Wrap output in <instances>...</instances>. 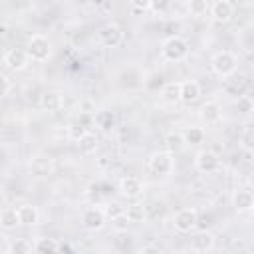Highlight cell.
Returning a JSON list of instances; mask_svg holds the SVG:
<instances>
[{
  "label": "cell",
  "mask_w": 254,
  "mask_h": 254,
  "mask_svg": "<svg viewBox=\"0 0 254 254\" xmlns=\"http://www.w3.org/2000/svg\"><path fill=\"white\" fill-rule=\"evenodd\" d=\"M189 56V42L183 38V36H169L163 40L161 44V58L165 62H183L185 58Z\"/></svg>",
  "instance_id": "6da1fadb"
},
{
  "label": "cell",
  "mask_w": 254,
  "mask_h": 254,
  "mask_svg": "<svg viewBox=\"0 0 254 254\" xmlns=\"http://www.w3.org/2000/svg\"><path fill=\"white\" fill-rule=\"evenodd\" d=\"M145 169L153 177H169L173 173V169H175L173 153H169V151H155V153H151L147 163H145Z\"/></svg>",
  "instance_id": "7a4b0ae2"
},
{
  "label": "cell",
  "mask_w": 254,
  "mask_h": 254,
  "mask_svg": "<svg viewBox=\"0 0 254 254\" xmlns=\"http://www.w3.org/2000/svg\"><path fill=\"white\" fill-rule=\"evenodd\" d=\"M236 67H238V58L230 50H220L210 58V69L218 77H228L236 73Z\"/></svg>",
  "instance_id": "3957f363"
},
{
  "label": "cell",
  "mask_w": 254,
  "mask_h": 254,
  "mask_svg": "<svg viewBox=\"0 0 254 254\" xmlns=\"http://www.w3.org/2000/svg\"><path fill=\"white\" fill-rule=\"evenodd\" d=\"M28 171H30L32 179H36V181H48L56 173V163H54V159L50 155H42L40 153V155H34L30 159Z\"/></svg>",
  "instance_id": "277c9868"
},
{
  "label": "cell",
  "mask_w": 254,
  "mask_h": 254,
  "mask_svg": "<svg viewBox=\"0 0 254 254\" xmlns=\"http://www.w3.org/2000/svg\"><path fill=\"white\" fill-rule=\"evenodd\" d=\"M26 52H28V58L32 62H46L52 56V42L44 34H34L28 40Z\"/></svg>",
  "instance_id": "5b68a950"
},
{
  "label": "cell",
  "mask_w": 254,
  "mask_h": 254,
  "mask_svg": "<svg viewBox=\"0 0 254 254\" xmlns=\"http://www.w3.org/2000/svg\"><path fill=\"white\" fill-rule=\"evenodd\" d=\"M196 224H198V212L192 206H185V208L177 210L175 216H173V228L181 234H187V232L194 230Z\"/></svg>",
  "instance_id": "8992f818"
},
{
  "label": "cell",
  "mask_w": 254,
  "mask_h": 254,
  "mask_svg": "<svg viewBox=\"0 0 254 254\" xmlns=\"http://www.w3.org/2000/svg\"><path fill=\"white\" fill-rule=\"evenodd\" d=\"M123 38H125L123 28L119 24H115V22L103 24L99 28V32H97V40H99V44L103 48H117V46H121Z\"/></svg>",
  "instance_id": "52a82bcc"
},
{
  "label": "cell",
  "mask_w": 254,
  "mask_h": 254,
  "mask_svg": "<svg viewBox=\"0 0 254 254\" xmlns=\"http://www.w3.org/2000/svg\"><path fill=\"white\" fill-rule=\"evenodd\" d=\"M105 222H107V216L99 206H87L81 212V226L87 232H99L105 226Z\"/></svg>",
  "instance_id": "ba28073f"
},
{
  "label": "cell",
  "mask_w": 254,
  "mask_h": 254,
  "mask_svg": "<svg viewBox=\"0 0 254 254\" xmlns=\"http://www.w3.org/2000/svg\"><path fill=\"white\" fill-rule=\"evenodd\" d=\"M194 169L198 173H204V175L216 173L220 169V157L210 149H202L194 155Z\"/></svg>",
  "instance_id": "9c48e42d"
},
{
  "label": "cell",
  "mask_w": 254,
  "mask_h": 254,
  "mask_svg": "<svg viewBox=\"0 0 254 254\" xmlns=\"http://www.w3.org/2000/svg\"><path fill=\"white\" fill-rule=\"evenodd\" d=\"M236 6L230 0H216L212 4H208V14L216 24H226L234 18Z\"/></svg>",
  "instance_id": "30bf717a"
},
{
  "label": "cell",
  "mask_w": 254,
  "mask_h": 254,
  "mask_svg": "<svg viewBox=\"0 0 254 254\" xmlns=\"http://www.w3.org/2000/svg\"><path fill=\"white\" fill-rule=\"evenodd\" d=\"M4 64L6 67H10L12 71H22L30 65V58H28V52L26 48H10L6 54H4Z\"/></svg>",
  "instance_id": "8fae6325"
},
{
  "label": "cell",
  "mask_w": 254,
  "mask_h": 254,
  "mask_svg": "<svg viewBox=\"0 0 254 254\" xmlns=\"http://www.w3.org/2000/svg\"><path fill=\"white\" fill-rule=\"evenodd\" d=\"M198 117L206 125H218L222 121V107H220V103L214 101V99L204 101L200 105V109H198Z\"/></svg>",
  "instance_id": "7c38bea8"
},
{
  "label": "cell",
  "mask_w": 254,
  "mask_h": 254,
  "mask_svg": "<svg viewBox=\"0 0 254 254\" xmlns=\"http://www.w3.org/2000/svg\"><path fill=\"white\" fill-rule=\"evenodd\" d=\"M214 248V234L208 230H198L190 238V250L194 254H208Z\"/></svg>",
  "instance_id": "4fadbf2b"
},
{
  "label": "cell",
  "mask_w": 254,
  "mask_h": 254,
  "mask_svg": "<svg viewBox=\"0 0 254 254\" xmlns=\"http://www.w3.org/2000/svg\"><path fill=\"white\" fill-rule=\"evenodd\" d=\"M143 189L145 187H143V181L139 177H123L119 181V192L125 198H131V200L139 198L143 194Z\"/></svg>",
  "instance_id": "5bb4252c"
},
{
  "label": "cell",
  "mask_w": 254,
  "mask_h": 254,
  "mask_svg": "<svg viewBox=\"0 0 254 254\" xmlns=\"http://www.w3.org/2000/svg\"><path fill=\"white\" fill-rule=\"evenodd\" d=\"M232 206L238 214L250 212L254 208V194L250 189H236L232 194Z\"/></svg>",
  "instance_id": "9a60e30c"
},
{
  "label": "cell",
  "mask_w": 254,
  "mask_h": 254,
  "mask_svg": "<svg viewBox=\"0 0 254 254\" xmlns=\"http://www.w3.org/2000/svg\"><path fill=\"white\" fill-rule=\"evenodd\" d=\"M246 89H248V79L242 73H238V75L232 73V75H228L224 79V91L228 95H232L234 99L240 97V95H246Z\"/></svg>",
  "instance_id": "2e32d148"
},
{
  "label": "cell",
  "mask_w": 254,
  "mask_h": 254,
  "mask_svg": "<svg viewBox=\"0 0 254 254\" xmlns=\"http://www.w3.org/2000/svg\"><path fill=\"white\" fill-rule=\"evenodd\" d=\"M200 95H202V87H200L198 81H194V79H185V81H181V101H183V103L190 105V103L198 101Z\"/></svg>",
  "instance_id": "e0dca14e"
},
{
  "label": "cell",
  "mask_w": 254,
  "mask_h": 254,
  "mask_svg": "<svg viewBox=\"0 0 254 254\" xmlns=\"http://www.w3.org/2000/svg\"><path fill=\"white\" fill-rule=\"evenodd\" d=\"M40 107L48 113H56L64 107V95L60 91H44L40 97Z\"/></svg>",
  "instance_id": "ac0fdd59"
},
{
  "label": "cell",
  "mask_w": 254,
  "mask_h": 254,
  "mask_svg": "<svg viewBox=\"0 0 254 254\" xmlns=\"http://www.w3.org/2000/svg\"><path fill=\"white\" fill-rule=\"evenodd\" d=\"M161 99H163V103H169V105L179 103L181 101V81H167L161 87Z\"/></svg>",
  "instance_id": "d6986e66"
},
{
  "label": "cell",
  "mask_w": 254,
  "mask_h": 254,
  "mask_svg": "<svg viewBox=\"0 0 254 254\" xmlns=\"http://www.w3.org/2000/svg\"><path fill=\"white\" fill-rule=\"evenodd\" d=\"M18 214H20V224H26V226H34L40 222V210L38 206L26 202V204H20L18 206Z\"/></svg>",
  "instance_id": "ffe728a7"
},
{
  "label": "cell",
  "mask_w": 254,
  "mask_h": 254,
  "mask_svg": "<svg viewBox=\"0 0 254 254\" xmlns=\"http://www.w3.org/2000/svg\"><path fill=\"white\" fill-rule=\"evenodd\" d=\"M0 226L4 230H14L16 226H20V214L16 206H6L0 210Z\"/></svg>",
  "instance_id": "44dd1931"
},
{
  "label": "cell",
  "mask_w": 254,
  "mask_h": 254,
  "mask_svg": "<svg viewBox=\"0 0 254 254\" xmlns=\"http://www.w3.org/2000/svg\"><path fill=\"white\" fill-rule=\"evenodd\" d=\"M32 246H34L36 254H58V250H60V242L50 236H40Z\"/></svg>",
  "instance_id": "7402d4cb"
},
{
  "label": "cell",
  "mask_w": 254,
  "mask_h": 254,
  "mask_svg": "<svg viewBox=\"0 0 254 254\" xmlns=\"http://www.w3.org/2000/svg\"><path fill=\"white\" fill-rule=\"evenodd\" d=\"M123 214H125V218L129 220V224H139V222H145V218H147V208H145L143 204H139V202H133V204H129L127 208H123Z\"/></svg>",
  "instance_id": "603a6c76"
},
{
  "label": "cell",
  "mask_w": 254,
  "mask_h": 254,
  "mask_svg": "<svg viewBox=\"0 0 254 254\" xmlns=\"http://www.w3.org/2000/svg\"><path fill=\"white\" fill-rule=\"evenodd\" d=\"M181 135H183V141H185L187 145H198V143L204 141V129H202V127H196V125L187 127Z\"/></svg>",
  "instance_id": "cb8c5ba5"
},
{
  "label": "cell",
  "mask_w": 254,
  "mask_h": 254,
  "mask_svg": "<svg viewBox=\"0 0 254 254\" xmlns=\"http://www.w3.org/2000/svg\"><path fill=\"white\" fill-rule=\"evenodd\" d=\"M75 145L79 147V151H81V153L89 155V153H93V151L97 149V137H95V133L87 131V133H85V135H83Z\"/></svg>",
  "instance_id": "d4e9b609"
},
{
  "label": "cell",
  "mask_w": 254,
  "mask_h": 254,
  "mask_svg": "<svg viewBox=\"0 0 254 254\" xmlns=\"http://www.w3.org/2000/svg\"><path fill=\"white\" fill-rule=\"evenodd\" d=\"M93 123H97L103 131H111L115 127V117L111 111H99L93 115Z\"/></svg>",
  "instance_id": "484cf974"
},
{
  "label": "cell",
  "mask_w": 254,
  "mask_h": 254,
  "mask_svg": "<svg viewBox=\"0 0 254 254\" xmlns=\"http://www.w3.org/2000/svg\"><path fill=\"white\" fill-rule=\"evenodd\" d=\"M34 246L30 240L26 238H16L10 242V248H8V254H32Z\"/></svg>",
  "instance_id": "4316f807"
},
{
  "label": "cell",
  "mask_w": 254,
  "mask_h": 254,
  "mask_svg": "<svg viewBox=\"0 0 254 254\" xmlns=\"http://www.w3.org/2000/svg\"><path fill=\"white\" fill-rule=\"evenodd\" d=\"M238 143H240V147H242L246 153H252V149H254V133H252V125H250V123H248V125L244 127V131L240 133Z\"/></svg>",
  "instance_id": "83f0119b"
},
{
  "label": "cell",
  "mask_w": 254,
  "mask_h": 254,
  "mask_svg": "<svg viewBox=\"0 0 254 254\" xmlns=\"http://www.w3.org/2000/svg\"><path fill=\"white\" fill-rule=\"evenodd\" d=\"M165 143H167V147H169V153H173V151H181L183 145H185L183 135H181L179 131H171V133H167Z\"/></svg>",
  "instance_id": "f1b7e54d"
},
{
  "label": "cell",
  "mask_w": 254,
  "mask_h": 254,
  "mask_svg": "<svg viewBox=\"0 0 254 254\" xmlns=\"http://www.w3.org/2000/svg\"><path fill=\"white\" fill-rule=\"evenodd\" d=\"M234 103H236L238 113H242V115H250L254 111V101L250 95H240V97H236Z\"/></svg>",
  "instance_id": "f546056e"
},
{
  "label": "cell",
  "mask_w": 254,
  "mask_h": 254,
  "mask_svg": "<svg viewBox=\"0 0 254 254\" xmlns=\"http://www.w3.org/2000/svg\"><path fill=\"white\" fill-rule=\"evenodd\" d=\"M85 133H87V129H85V127H81L77 121H73V123H69V125H67V137H69L71 141H75V143H77Z\"/></svg>",
  "instance_id": "4dcf8cb0"
},
{
  "label": "cell",
  "mask_w": 254,
  "mask_h": 254,
  "mask_svg": "<svg viewBox=\"0 0 254 254\" xmlns=\"http://www.w3.org/2000/svg\"><path fill=\"white\" fill-rule=\"evenodd\" d=\"M111 228H113L117 234H121V232H127V228H129V220L125 218V214H119V216L111 218Z\"/></svg>",
  "instance_id": "1f68e13d"
},
{
  "label": "cell",
  "mask_w": 254,
  "mask_h": 254,
  "mask_svg": "<svg viewBox=\"0 0 254 254\" xmlns=\"http://www.w3.org/2000/svg\"><path fill=\"white\" fill-rule=\"evenodd\" d=\"M206 10H208V4H206V2H200V0L189 4V12H190V16H202Z\"/></svg>",
  "instance_id": "d6a6232c"
},
{
  "label": "cell",
  "mask_w": 254,
  "mask_h": 254,
  "mask_svg": "<svg viewBox=\"0 0 254 254\" xmlns=\"http://www.w3.org/2000/svg\"><path fill=\"white\" fill-rule=\"evenodd\" d=\"M103 212H105V216L115 218V216L123 214V206H119L117 202H111V204H107V208H103Z\"/></svg>",
  "instance_id": "836d02e7"
},
{
  "label": "cell",
  "mask_w": 254,
  "mask_h": 254,
  "mask_svg": "<svg viewBox=\"0 0 254 254\" xmlns=\"http://www.w3.org/2000/svg\"><path fill=\"white\" fill-rule=\"evenodd\" d=\"M10 87H12V85H10V79H8V77H6L4 73H0V99L8 95Z\"/></svg>",
  "instance_id": "e575fe53"
},
{
  "label": "cell",
  "mask_w": 254,
  "mask_h": 254,
  "mask_svg": "<svg viewBox=\"0 0 254 254\" xmlns=\"http://www.w3.org/2000/svg\"><path fill=\"white\" fill-rule=\"evenodd\" d=\"M139 254H163V250L159 246H155V244H147V246H143L139 250Z\"/></svg>",
  "instance_id": "d590c367"
},
{
  "label": "cell",
  "mask_w": 254,
  "mask_h": 254,
  "mask_svg": "<svg viewBox=\"0 0 254 254\" xmlns=\"http://www.w3.org/2000/svg\"><path fill=\"white\" fill-rule=\"evenodd\" d=\"M131 10H141V12H147L149 10V2H131L129 4Z\"/></svg>",
  "instance_id": "8d00e7d4"
},
{
  "label": "cell",
  "mask_w": 254,
  "mask_h": 254,
  "mask_svg": "<svg viewBox=\"0 0 254 254\" xmlns=\"http://www.w3.org/2000/svg\"><path fill=\"white\" fill-rule=\"evenodd\" d=\"M0 254H2V250H0Z\"/></svg>",
  "instance_id": "74e56055"
}]
</instances>
